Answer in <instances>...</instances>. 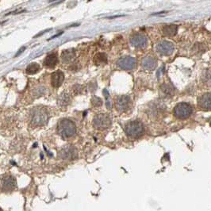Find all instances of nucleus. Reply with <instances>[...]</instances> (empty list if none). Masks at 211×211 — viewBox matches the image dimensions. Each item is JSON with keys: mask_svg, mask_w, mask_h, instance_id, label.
<instances>
[{"mask_svg": "<svg viewBox=\"0 0 211 211\" xmlns=\"http://www.w3.org/2000/svg\"><path fill=\"white\" fill-rule=\"evenodd\" d=\"M75 57H76V53L74 49H65L61 53V60L64 64H69L72 62L75 59Z\"/></svg>", "mask_w": 211, "mask_h": 211, "instance_id": "15", "label": "nucleus"}, {"mask_svg": "<svg viewBox=\"0 0 211 211\" xmlns=\"http://www.w3.org/2000/svg\"><path fill=\"white\" fill-rule=\"evenodd\" d=\"M58 63V58H57V53H51L48 55L44 60V65L48 68H54Z\"/></svg>", "mask_w": 211, "mask_h": 211, "instance_id": "16", "label": "nucleus"}, {"mask_svg": "<svg viewBox=\"0 0 211 211\" xmlns=\"http://www.w3.org/2000/svg\"><path fill=\"white\" fill-rule=\"evenodd\" d=\"M64 80V75L61 71H57L53 72L51 75L52 86L55 88L60 87Z\"/></svg>", "mask_w": 211, "mask_h": 211, "instance_id": "14", "label": "nucleus"}, {"mask_svg": "<svg viewBox=\"0 0 211 211\" xmlns=\"http://www.w3.org/2000/svg\"><path fill=\"white\" fill-rule=\"evenodd\" d=\"M157 51L164 56H169L174 52V45L172 42L168 41H162L157 45Z\"/></svg>", "mask_w": 211, "mask_h": 211, "instance_id": "10", "label": "nucleus"}, {"mask_svg": "<svg viewBox=\"0 0 211 211\" xmlns=\"http://www.w3.org/2000/svg\"><path fill=\"white\" fill-rule=\"evenodd\" d=\"M125 132L127 137L131 139H136L140 137L144 133V126L141 121L138 120H133L129 121L125 127Z\"/></svg>", "mask_w": 211, "mask_h": 211, "instance_id": "3", "label": "nucleus"}, {"mask_svg": "<svg viewBox=\"0 0 211 211\" xmlns=\"http://www.w3.org/2000/svg\"><path fill=\"white\" fill-rule=\"evenodd\" d=\"M107 62V57L106 55L103 53H97L94 57V63L97 65H101V64H105Z\"/></svg>", "mask_w": 211, "mask_h": 211, "instance_id": "20", "label": "nucleus"}, {"mask_svg": "<svg viewBox=\"0 0 211 211\" xmlns=\"http://www.w3.org/2000/svg\"><path fill=\"white\" fill-rule=\"evenodd\" d=\"M191 113H192V107H191V106L186 102H180V103L177 104L173 110L174 116L176 118L181 119V120L188 118Z\"/></svg>", "mask_w": 211, "mask_h": 211, "instance_id": "4", "label": "nucleus"}, {"mask_svg": "<svg viewBox=\"0 0 211 211\" xmlns=\"http://www.w3.org/2000/svg\"><path fill=\"white\" fill-rule=\"evenodd\" d=\"M174 87L171 84L164 83L160 87V93L163 97H171L174 94Z\"/></svg>", "mask_w": 211, "mask_h": 211, "instance_id": "17", "label": "nucleus"}, {"mask_svg": "<svg viewBox=\"0 0 211 211\" xmlns=\"http://www.w3.org/2000/svg\"><path fill=\"white\" fill-rule=\"evenodd\" d=\"M25 49H26V47H22L21 49H19V51L17 53H16V55H15L14 57H18L19 55H20V54H22V53L23 52L25 51Z\"/></svg>", "mask_w": 211, "mask_h": 211, "instance_id": "24", "label": "nucleus"}, {"mask_svg": "<svg viewBox=\"0 0 211 211\" xmlns=\"http://www.w3.org/2000/svg\"><path fill=\"white\" fill-rule=\"evenodd\" d=\"M0 211H2V208L0 207Z\"/></svg>", "mask_w": 211, "mask_h": 211, "instance_id": "26", "label": "nucleus"}, {"mask_svg": "<svg viewBox=\"0 0 211 211\" xmlns=\"http://www.w3.org/2000/svg\"><path fill=\"white\" fill-rule=\"evenodd\" d=\"M91 102H92L93 106H96V107L101 106L102 105V100L96 96L93 97V98L91 99Z\"/></svg>", "mask_w": 211, "mask_h": 211, "instance_id": "23", "label": "nucleus"}, {"mask_svg": "<svg viewBox=\"0 0 211 211\" xmlns=\"http://www.w3.org/2000/svg\"><path fill=\"white\" fill-rule=\"evenodd\" d=\"M142 68L145 70H148V71H151L157 68V61L155 58L152 57H145L142 59L141 63Z\"/></svg>", "mask_w": 211, "mask_h": 211, "instance_id": "13", "label": "nucleus"}, {"mask_svg": "<svg viewBox=\"0 0 211 211\" xmlns=\"http://www.w3.org/2000/svg\"><path fill=\"white\" fill-rule=\"evenodd\" d=\"M47 31H49V30H45V31H43V32H42V33H41V34H38V35H37V36H35V37H34V38H38V37L41 36V35H42V34H45V33H46V32H47Z\"/></svg>", "mask_w": 211, "mask_h": 211, "instance_id": "25", "label": "nucleus"}, {"mask_svg": "<svg viewBox=\"0 0 211 211\" xmlns=\"http://www.w3.org/2000/svg\"><path fill=\"white\" fill-rule=\"evenodd\" d=\"M57 132L64 139L72 137L76 133V126L72 121L69 119H61L57 125Z\"/></svg>", "mask_w": 211, "mask_h": 211, "instance_id": "2", "label": "nucleus"}, {"mask_svg": "<svg viewBox=\"0 0 211 211\" xmlns=\"http://www.w3.org/2000/svg\"><path fill=\"white\" fill-rule=\"evenodd\" d=\"M49 116L46 109L42 106H36L31 109L30 122L33 126H44L48 123Z\"/></svg>", "mask_w": 211, "mask_h": 211, "instance_id": "1", "label": "nucleus"}, {"mask_svg": "<svg viewBox=\"0 0 211 211\" xmlns=\"http://www.w3.org/2000/svg\"><path fill=\"white\" fill-rule=\"evenodd\" d=\"M198 106L203 110L211 109V92L202 94L198 98Z\"/></svg>", "mask_w": 211, "mask_h": 211, "instance_id": "12", "label": "nucleus"}, {"mask_svg": "<svg viewBox=\"0 0 211 211\" xmlns=\"http://www.w3.org/2000/svg\"><path fill=\"white\" fill-rule=\"evenodd\" d=\"M77 157L76 149L72 145H67L60 152V157L63 160H74Z\"/></svg>", "mask_w": 211, "mask_h": 211, "instance_id": "11", "label": "nucleus"}, {"mask_svg": "<svg viewBox=\"0 0 211 211\" xmlns=\"http://www.w3.org/2000/svg\"><path fill=\"white\" fill-rule=\"evenodd\" d=\"M135 59L132 57H124L117 61V65L123 70H133L136 67Z\"/></svg>", "mask_w": 211, "mask_h": 211, "instance_id": "9", "label": "nucleus"}, {"mask_svg": "<svg viewBox=\"0 0 211 211\" xmlns=\"http://www.w3.org/2000/svg\"><path fill=\"white\" fill-rule=\"evenodd\" d=\"M178 26L175 24L167 25L163 28V34L166 37H173L177 34Z\"/></svg>", "mask_w": 211, "mask_h": 211, "instance_id": "18", "label": "nucleus"}, {"mask_svg": "<svg viewBox=\"0 0 211 211\" xmlns=\"http://www.w3.org/2000/svg\"><path fill=\"white\" fill-rule=\"evenodd\" d=\"M202 81L205 83H209L211 84V72L210 71H206L203 75H202Z\"/></svg>", "mask_w": 211, "mask_h": 211, "instance_id": "22", "label": "nucleus"}, {"mask_svg": "<svg viewBox=\"0 0 211 211\" xmlns=\"http://www.w3.org/2000/svg\"><path fill=\"white\" fill-rule=\"evenodd\" d=\"M130 45L137 49H141L147 45V38L145 34L137 33L131 36L129 39Z\"/></svg>", "mask_w": 211, "mask_h": 211, "instance_id": "7", "label": "nucleus"}, {"mask_svg": "<svg viewBox=\"0 0 211 211\" xmlns=\"http://www.w3.org/2000/svg\"><path fill=\"white\" fill-rule=\"evenodd\" d=\"M0 187L3 192H11L16 187V179L10 175H4L0 178Z\"/></svg>", "mask_w": 211, "mask_h": 211, "instance_id": "6", "label": "nucleus"}, {"mask_svg": "<svg viewBox=\"0 0 211 211\" xmlns=\"http://www.w3.org/2000/svg\"><path fill=\"white\" fill-rule=\"evenodd\" d=\"M40 71V66L39 64H38L37 63H31L27 66L26 69V72L29 75H34V74H36L37 72H38Z\"/></svg>", "mask_w": 211, "mask_h": 211, "instance_id": "21", "label": "nucleus"}, {"mask_svg": "<svg viewBox=\"0 0 211 211\" xmlns=\"http://www.w3.org/2000/svg\"><path fill=\"white\" fill-rule=\"evenodd\" d=\"M70 101H71V98H70L69 94L66 92H63L60 94V96L58 97V100H57V102H58V105L60 107H66L68 106V104L70 103Z\"/></svg>", "mask_w": 211, "mask_h": 211, "instance_id": "19", "label": "nucleus"}, {"mask_svg": "<svg viewBox=\"0 0 211 211\" xmlns=\"http://www.w3.org/2000/svg\"><path fill=\"white\" fill-rule=\"evenodd\" d=\"M93 125L94 128L98 129H106L109 128L111 125V119L106 113H99L94 117Z\"/></svg>", "mask_w": 211, "mask_h": 211, "instance_id": "5", "label": "nucleus"}, {"mask_svg": "<svg viewBox=\"0 0 211 211\" xmlns=\"http://www.w3.org/2000/svg\"><path fill=\"white\" fill-rule=\"evenodd\" d=\"M130 98L127 95H120L115 98V108L117 111L124 112L129 109Z\"/></svg>", "mask_w": 211, "mask_h": 211, "instance_id": "8", "label": "nucleus"}]
</instances>
